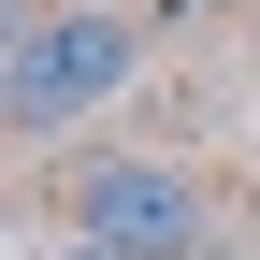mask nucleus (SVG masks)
Returning <instances> with one entry per match:
<instances>
[{"label": "nucleus", "mask_w": 260, "mask_h": 260, "mask_svg": "<svg viewBox=\"0 0 260 260\" xmlns=\"http://www.w3.org/2000/svg\"><path fill=\"white\" fill-rule=\"evenodd\" d=\"M130 73H145L130 0H29L15 44H0V130H15V145H58V130L102 116Z\"/></svg>", "instance_id": "obj_1"}, {"label": "nucleus", "mask_w": 260, "mask_h": 260, "mask_svg": "<svg viewBox=\"0 0 260 260\" xmlns=\"http://www.w3.org/2000/svg\"><path fill=\"white\" fill-rule=\"evenodd\" d=\"M73 232H87V246H116V260H217L203 174H188V159H145V145L73 159Z\"/></svg>", "instance_id": "obj_2"}, {"label": "nucleus", "mask_w": 260, "mask_h": 260, "mask_svg": "<svg viewBox=\"0 0 260 260\" xmlns=\"http://www.w3.org/2000/svg\"><path fill=\"white\" fill-rule=\"evenodd\" d=\"M44 260H116V246H87V232H73V246H44Z\"/></svg>", "instance_id": "obj_3"}]
</instances>
